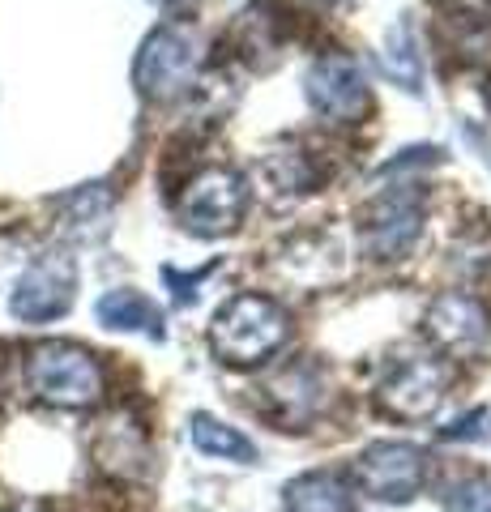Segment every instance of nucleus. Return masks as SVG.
I'll return each instance as SVG.
<instances>
[{
  "label": "nucleus",
  "instance_id": "1",
  "mask_svg": "<svg viewBox=\"0 0 491 512\" xmlns=\"http://www.w3.org/2000/svg\"><path fill=\"white\" fill-rule=\"evenodd\" d=\"M291 338V316L261 291L231 295L210 320V350L227 367H257Z\"/></svg>",
  "mask_w": 491,
  "mask_h": 512
},
{
  "label": "nucleus",
  "instance_id": "2",
  "mask_svg": "<svg viewBox=\"0 0 491 512\" xmlns=\"http://www.w3.org/2000/svg\"><path fill=\"white\" fill-rule=\"evenodd\" d=\"M26 389L39 397L43 406L56 410H90L103 402L107 393V376L103 363L94 359V350L52 338L30 346L26 355Z\"/></svg>",
  "mask_w": 491,
  "mask_h": 512
},
{
  "label": "nucleus",
  "instance_id": "3",
  "mask_svg": "<svg viewBox=\"0 0 491 512\" xmlns=\"http://www.w3.org/2000/svg\"><path fill=\"white\" fill-rule=\"evenodd\" d=\"M201 43L193 26L167 22L146 35L133 60V86L146 103H176L197 86Z\"/></svg>",
  "mask_w": 491,
  "mask_h": 512
},
{
  "label": "nucleus",
  "instance_id": "4",
  "mask_svg": "<svg viewBox=\"0 0 491 512\" xmlns=\"http://www.w3.org/2000/svg\"><path fill=\"white\" fill-rule=\"evenodd\" d=\"M248 214V180L227 163L197 167L176 192V218L184 231L201 239H218L235 231Z\"/></svg>",
  "mask_w": 491,
  "mask_h": 512
},
{
  "label": "nucleus",
  "instance_id": "5",
  "mask_svg": "<svg viewBox=\"0 0 491 512\" xmlns=\"http://www.w3.org/2000/svg\"><path fill=\"white\" fill-rule=\"evenodd\" d=\"M304 94H308V107L325 124H359L372 103L368 69L351 52H325L312 60V69L304 77Z\"/></svg>",
  "mask_w": 491,
  "mask_h": 512
},
{
  "label": "nucleus",
  "instance_id": "6",
  "mask_svg": "<svg viewBox=\"0 0 491 512\" xmlns=\"http://www.w3.org/2000/svg\"><path fill=\"white\" fill-rule=\"evenodd\" d=\"M449 389V367L432 359V355H406L389 367L376 384V406L389 414V419L402 423H423L432 419L445 402Z\"/></svg>",
  "mask_w": 491,
  "mask_h": 512
},
{
  "label": "nucleus",
  "instance_id": "7",
  "mask_svg": "<svg viewBox=\"0 0 491 512\" xmlns=\"http://www.w3.org/2000/svg\"><path fill=\"white\" fill-rule=\"evenodd\" d=\"M355 478L363 495H372V500L406 504L427 483V457H423V448L406 440H376L355 457Z\"/></svg>",
  "mask_w": 491,
  "mask_h": 512
},
{
  "label": "nucleus",
  "instance_id": "8",
  "mask_svg": "<svg viewBox=\"0 0 491 512\" xmlns=\"http://www.w3.org/2000/svg\"><path fill=\"white\" fill-rule=\"evenodd\" d=\"M73 299H77V261L69 252H43L13 286L9 312L26 320V325H43V320L65 316Z\"/></svg>",
  "mask_w": 491,
  "mask_h": 512
},
{
  "label": "nucleus",
  "instance_id": "9",
  "mask_svg": "<svg viewBox=\"0 0 491 512\" xmlns=\"http://www.w3.org/2000/svg\"><path fill=\"white\" fill-rule=\"evenodd\" d=\"M423 333L432 338L436 350H445L453 359L479 355L491 338V312L479 295L470 291H445L427 303L423 312Z\"/></svg>",
  "mask_w": 491,
  "mask_h": 512
},
{
  "label": "nucleus",
  "instance_id": "10",
  "mask_svg": "<svg viewBox=\"0 0 491 512\" xmlns=\"http://www.w3.org/2000/svg\"><path fill=\"white\" fill-rule=\"evenodd\" d=\"M423 231V205H419V192H385L368 205L363 214V252L372 261H402V256L415 248V239Z\"/></svg>",
  "mask_w": 491,
  "mask_h": 512
},
{
  "label": "nucleus",
  "instance_id": "11",
  "mask_svg": "<svg viewBox=\"0 0 491 512\" xmlns=\"http://www.w3.org/2000/svg\"><path fill=\"white\" fill-rule=\"evenodd\" d=\"M257 393H261L257 406L282 431H299L316 410H321L325 384H321V372H316L312 363H291V367H282L278 376H269Z\"/></svg>",
  "mask_w": 491,
  "mask_h": 512
},
{
  "label": "nucleus",
  "instance_id": "12",
  "mask_svg": "<svg viewBox=\"0 0 491 512\" xmlns=\"http://www.w3.org/2000/svg\"><path fill=\"white\" fill-rule=\"evenodd\" d=\"M291 39V22L278 5H252L240 13V22L231 30L235 56H244L248 64H274L282 56V47Z\"/></svg>",
  "mask_w": 491,
  "mask_h": 512
},
{
  "label": "nucleus",
  "instance_id": "13",
  "mask_svg": "<svg viewBox=\"0 0 491 512\" xmlns=\"http://www.w3.org/2000/svg\"><path fill=\"white\" fill-rule=\"evenodd\" d=\"M321 167H316V158L304 150V146H278L265 154L261 163V180L265 188L274 192V201H295V197H308L321 184Z\"/></svg>",
  "mask_w": 491,
  "mask_h": 512
},
{
  "label": "nucleus",
  "instance_id": "14",
  "mask_svg": "<svg viewBox=\"0 0 491 512\" xmlns=\"http://www.w3.org/2000/svg\"><path fill=\"white\" fill-rule=\"evenodd\" d=\"M99 325L107 329H124V333H150V338H163V312H158V303L146 299L133 286H120V291H107L99 299Z\"/></svg>",
  "mask_w": 491,
  "mask_h": 512
},
{
  "label": "nucleus",
  "instance_id": "15",
  "mask_svg": "<svg viewBox=\"0 0 491 512\" xmlns=\"http://www.w3.org/2000/svg\"><path fill=\"white\" fill-rule=\"evenodd\" d=\"M287 512H355V495L329 470H308L287 483Z\"/></svg>",
  "mask_w": 491,
  "mask_h": 512
},
{
  "label": "nucleus",
  "instance_id": "16",
  "mask_svg": "<svg viewBox=\"0 0 491 512\" xmlns=\"http://www.w3.org/2000/svg\"><path fill=\"white\" fill-rule=\"evenodd\" d=\"M188 440H193V448H197V453H205V457L240 461V466L257 461V448H252V440L244 436V431L218 423L214 414H193V419H188Z\"/></svg>",
  "mask_w": 491,
  "mask_h": 512
},
{
  "label": "nucleus",
  "instance_id": "17",
  "mask_svg": "<svg viewBox=\"0 0 491 512\" xmlns=\"http://www.w3.org/2000/svg\"><path fill=\"white\" fill-rule=\"evenodd\" d=\"M389 77L406 90H419V56H415V43H410V26L402 22L389 39Z\"/></svg>",
  "mask_w": 491,
  "mask_h": 512
},
{
  "label": "nucleus",
  "instance_id": "18",
  "mask_svg": "<svg viewBox=\"0 0 491 512\" xmlns=\"http://www.w3.org/2000/svg\"><path fill=\"white\" fill-rule=\"evenodd\" d=\"M449 512H491V478H470L449 495Z\"/></svg>",
  "mask_w": 491,
  "mask_h": 512
},
{
  "label": "nucleus",
  "instance_id": "19",
  "mask_svg": "<svg viewBox=\"0 0 491 512\" xmlns=\"http://www.w3.org/2000/svg\"><path fill=\"white\" fill-rule=\"evenodd\" d=\"M445 5H453L457 13H483L491 0H445Z\"/></svg>",
  "mask_w": 491,
  "mask_h": 512
},
{
  "label": "nucleus",
  "instance_id": "20",
  "mask_svg": "<svg viewBox=\"0 0 491 512\" xmlns=\"http://www.w3.org/2000/svg\"><path fill=\"white\" fill-rule=\"evenodd\" d=\"M154 5H167V9H176V5H188V0H154Z\"/></svg>",
  "mask_w": 491,
  "mask_h": 512
},
{
  "label": "nucleus",
  "instance_id": "21",
  "mask_svg": "<svg viewBox=\"0 0 491 512\" xmlns=\"http://www.w3.org/2000/svg\"><path fill=\"white\" fill-rule=\"evenodd\" d=\"M0 512H5V495H0Z\"/></svg>",
  "mask_w": 491,
  "mask_h": 512
}]
</instances>
